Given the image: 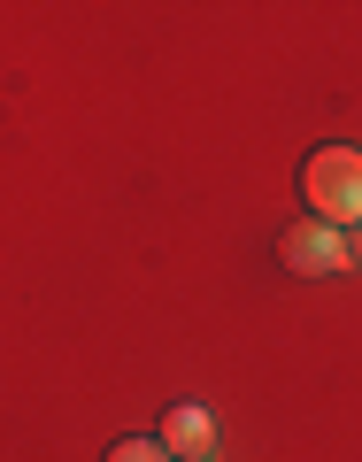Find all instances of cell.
<instances>
[{
    "label": "cell",
    "instance_id": "obj_2",
    "mask_svg": "<svg viewBox=\"0 0 362 462\" xmlns=\"http://www.w3.org/2000/svg\"><path fill=\"white\" fill-rule=\"evenodd\" d=\"M278 263L293 270V278H331V270H347L355 254L339 247V231H331V224H316V216H309V224H293L278 239Z\"/></svg>",
    "mask_w": 362,
    "mask_h": 462
},
{
    "label": "cell",
    "instance_id": "obj_3",
    "mask_svg": "<svg viewBox=\"0 0 362 462\" xmlns=\"http://www.w3.org/2000/svg\"><path fill=\"white\" fill-rule=\"evenodd\" d=\"M162 447H178V462H209L216 424H209L200 409H170V416H162Z\"/></svg>",
    "mask_w": 362,
    "mask_h": 462
},
{
    "label": "cell",
    "instance_id": "obj_4",
    "mask_svg": "<svg viewBox=\"0 0 362 462\" xmlns=\"http://www.w3.org/2000/svg\"><path fill=\"white\" fill-rule=\"evenodd\" d=\"M108 462H170V447H162V439H116Z\"/></svg>",
    "mask_w": 362,
    "mask_h": 462
},
{
    "label": "cell",
    "instance_id": "obj_1",
    "mask_svg": "<svg viewBox=\"0 0 362 462\" xmlns=\"http://www.w3.org/2000/svg\"><path fill=\"white\" fill-rule=\"evenodd\" d=\"M301 200L316 208V224H362V154L355 147H324L301 162Z\"/></svg>",
    "mask_w": 362,
    "mask_h": 462
}]
</instances>
